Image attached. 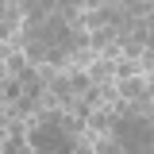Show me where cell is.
Here are the masks:
<instances>
[{"instance_id":"1","label":"cell","mask_w":154,"mask_h":154,"mask_svg":"<svg viewBox=\"0 0 154 154\" xmlns=\"http://www.w3.org/2000/svg\"><path fill=\"white\" fill-rule=\"evenodd\" d=\"M116 119H119V116H116L112 108H104V104H100V108H93V112L85 116V131H89V135H96V139H100V135H112Z\"/></svg>"},{"instance_id":"2","label":"cell","mask_w":154,"mask_h":154,"mask_svg":"<svg viewBox=\"0 0 154 154\" xmlns=\"http://www.w3.org/2000/svg\"><path fill=\"white\" fill-rule=\"evenodd\" d=\"M112 85H116V96L123 104H131V100H139L143 93L154 89V81H146V77H123V81H112Z\"/></svg>"},{"instance_id":"3","label":"cell","mask_w":154,"mask_h":154,"mask_svg":"<svg viewBox=\"0 0 154 154\" xmlns=\"http://www.w3.org/2000/svg\"><path fill=\"white\" fill-rule=\"evenodd\" d=\"M54 12V0H23V31H35Z\"/></svg>"},{"instance_id":"4","label":"cell","mask_w":154,"mask_h":154,"mask_svg":"<svg viewBox=\"0 0 154 154\" xmlns=\"http://www.w3.org/2000/svg\"><path fill=\"white\" fill-rule=\"evenodd\" d=\"M54 16L62 19L69 31H77L81 19H85V4H81V0H54Z\"/></svg>"},{"instance_id":"5","label":"cell","mask_w":154,"mask_h":154,"mask_svg":"<svg viewBox=\"0 0 154 154\" xmlns=\"http://www.w3.org/2000/svg\"><path fill=\"white\" fill-rule=\"evenodd\" d=\"M85 77H89V85H93V89H100V85H112V81H116V69H112V62L96 58L93 66L85 69Z\"/></svg>"},{"instance_id":"6","label":"cell","mask_w":154,"mask_h":154,"mask_svg":"<svg viewBox=\"0 0 154 154\" xmlns=\"http://www.w3.org/2000/svg\"><path fill=\"white\" fill-rule=\"evenodd\" d=\"M112 42H116V31H112V27H100V31H89V50H93V54H100V50H108Z\"/></svg>"},{"instance_id":"7","label":"cell","mask_w":154,"mask_h":154,"mask_svg":"<svg viewBox=\"0 0 154 154\" xmlns=\"http://www.w3.org/2000/svg\"><path fill=\"white\" fill-rule=\"evenodd\" d=\"M89 150H93V154H123V146H119L116 135H100V139H93Z\"/></svg>"},{"instance_id":"8","label":"cell","mask_w":154,"mask_h":154,"mask_svg":"<svg viewBox=\"0 0 154 154\" xmlns=\"http://www.w3.org/2000/svg\"><path fill=\"white\" fill-rule=\"evenodd\" d=\"M123 8H127L131 19H150L154 16V4H150V0H123Z\"/></svg>"},{"instance_id":"9","label":"cell","mask_w":154,"mask_h":154,"mask_svg":"<svg viewBox=\"0 0 154 154\" xmlns=\"http://www.w3.org/2000/svg\"><path fill=\"white\" fill-rule=\"evenodd\" d=\"M93 62H96L93 50H69V69H77V73H85Z\"/></svg>"},{"instance_id":"10","label":"cell","mask_w":154,"mask_h":154,"mask_svg":"<svg viewBox=\"0 0 154 154\" xmlns=\"http://www.w3.org/2000/svg\"><path fill=\"white\" fill-rule=\"evenodd\" d=\"M66 77H69V93H73V96H85L89 89H93V85H89V77L77 73V69H66Z\"/></svg>"},{"instance_id":"11","label":"cell","mask_w":154,"mask_h":154,"mask_svg":"<svg viewBox=\"0 0 154 154\" xmlns=\"http://www.w3.org/2000/svg\"><path fill=\"white\" fill-rule=\"evenodd\" d=\"M0 93H4V104H12V100H19V96H23V85H19L16 77H8V81L0 85Z\"/></svg>"},{"instance_id":"12","label":"cell","mask_w":154,"mask_h":154,"mask_svg":"<svg viewBox=\"0 0 154 154\" xmlns=\"http://www.w3.org/2000/svg\"><path fill=\"white\" fill-rule=\"evenodd\" d=\"M4 66H8V73H12V77H19V73H23V69H27V58L19 54V50H12V54H8V62H4Z\"/></svg>"},{"instance_id":"13","label":"cell","mask_w":154,"mask_h":154,"mask_svg":"<svg viewBox=\"0 0 154 154\" xmlns=\"http://www.w3.org/2000/svg\"><path fill=\"white\" fill-rule=\"evenodd\" d=\"M8 54H12V46H8V42H0V62H8Z\"/></svg>"},{"instance_id":"14","label":"cell","mask_w":154,"mask_h":154,"mask_svg":"<svg viewBox=\"0 0 154 154\" xmlns=\"http://www.w3.org/2000/svg\"><path fill=\"white\" fill-rule=\"evenodd\" d=\"M8 77H12V73H8V66H4V62H0V85H4V81H8Z\"/></svg>"},{"instance_id":"15","label":"cell","mask_w":154,"mask_h":154,"mask_svg":"<svg viewBox=\"0 0 154 154\" xmlns=\"http://www.w3.org/2000/svg\"><path fill=\"white\" fill-rule=\"evenodd\" d=\"M4 8H8V0H0V19H4Z\"/></svg>"},{"instance_id":"16","label":"cell","mask_w":154,"mask_h":154,"mask_svg":"<svg viewBox=\"0 0 154 154\" xmlns=\"http://www.w3.org/2000/svg\"><path fill=\"white\" fill-rule=\"evenodd\" d=\"M0 104H4V93H0Z\"/></svg>"}]
</instances>
